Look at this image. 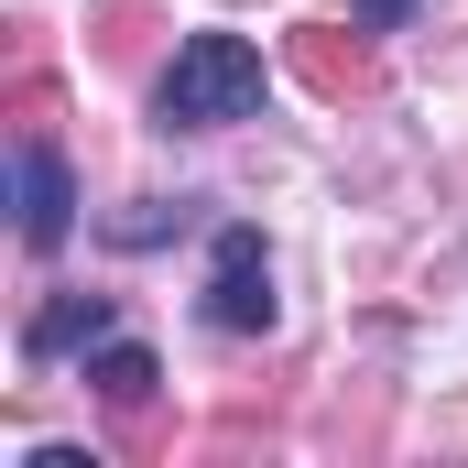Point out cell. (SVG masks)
<instances>
[{
  "label": "cell",
  "mask_w": 468,
  "mask_h": 468,
  "mask_svg": "<svg viewBox=\"0 0 468 468\" xmlns=\"http://www.w3.org/2000/svg\"><path fill=\"white\" fill-rule=\"evenodd\" d=\"M11 207H22V250H66V229H77V175H66V153L44 131L11 142Z\"/></svg>",
  "instance_id": "obj_3"
},
{
  "label": "cell",
  "mask_w": 468,
  "mask_h": 468,
  "mask_svg": "<svg viewBox=\"0 0 468 468\" xmlns=\"http://www.w3.org/2000/svg\"><path fill=\"white\" fill-rule=\"evenodd\" d=\"M88 381H99V403L142 414V403H153V381H164V359L142 349V338H99V349H88Z\"/></svg>",
  "instance_id": "obj_5"
},
{
  "label": "cell",
  "mask_w": 468,
  "mask_h": 468,
  "mask_svg": "<svg viewBox=\"0 0 468 468\" xmlns=\"http://www.w3.org/2000/svg\"><path fill=\"white\" fill-rule=\"evenodd\" d=\"M283 305H272V250L261 229H218L207 250V327H229V338H261Z\"/></svg>",
  "instance_id": "obj_2"
},
{
  "label": "cell",
  "mask_w": 468,
  "mask_h": 468,
  "mask_svg": "<svg viewBox=\"0 0 468 468\" xmlns=\"http://www.w3.org/2000/svg\"><path fill=\"white\" fill-rule=\"evenodd\" d=\"M261 110V44H239V33H186L175 44V66H164V88H153V120L164 131H229V120Z\"/></svg>",
  "instance_id": "obj_1"
},
{
  "label": "cell",
  "mask_w": 468,
  "mask_h": 468,
  "mask_svg": "<svg viewBox=\"0 0 468 468\" xmlns=\"http://www.w3.org/2000/svg\"><path fill=\"white\" fill-rule=\"evenodd\" d=\"M110 338V294H55L33 327H22V359H77Z\"/></svg>",
  "instance_id": "obj_4"
},
{
  "label": "cell",
  "mask_w": 468,
  "mask_h": 468,
  "mask_svg": "<svg viewBox=\"0 0 468 468\" xmlns=\"http://www.w3.org/2000/svg\"><path fill=\"white\" fill-rule=\"evenodd\" d=\"M403 11H414V0H359V33H392Z\"/></svg>",
  "instance_id": "obj_6"
}]
</instances>
